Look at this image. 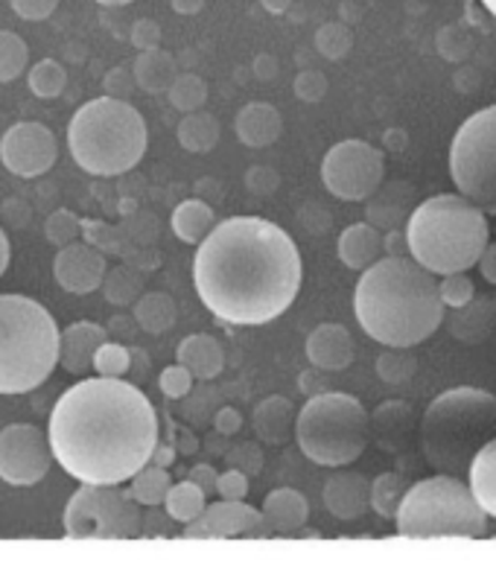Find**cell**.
<instances>
[{
  "mask_svg": "<svg viewBox=\"0 0 496 563\" xmlns=\"http://www.w3.org/2000/svg\"><path fill=\"white\" fill-rule=\"evenodd\" d=\"M298 245L261 217H231L208 231L194 257L202 303L225 324L261 328L280 319L301 289Z\"/></svg>",
  "mask_w": 496,
  "mask_h": 563,
  "instance_id": "obj_1",
  "label": "cell"
},
{
  "mask_svg": "<svg viewBox=\"0 0 496 563\" xmlns=\"http://www.w3.org/2000/svg\"><path fill=\"white\" fill-rule=\"evenodd\" d=\"M47 438L56 464L76 482L123 485L150 464L158 415L150 397L123 377L82 379L53 406Z\"/></svg>",
  "mask_w": 496,
  "mask_h": 563,
  "instance_id": "obj_2",
  "label": "cell"
},
{
  "mask_svg": "<svg viewBox=\"0 0 496 563\" xmlns=\"http://www.w3.org/2000/svg\"><path fill=\"white\" fill-rule=\"evenodd\" d=\"M354 312L362 330L383 347L427 342L444 324L438 280L412 257H379L362 272L354 289Z\"/></svg>",
  "mask_w": 496,
  "mask_h": 563,
  "instance_id": "obj_3",
  "label": "cell"
},
{
  "mask_svg": "<svg viewBox=\"0 0 496 563\" xmlns=\"http://www.w3.org/2000/svg\"><path fill=\"white\" fill-rule=\"evenodd\" d=\"M404 234L409 257L432 275L473 269L491 243L488 217L462 194H438L418 205Z\"/></svg>",
  "mask_w": 496,
  "mask_h": 563,
  "instance_id": "obj_4",
  "label": "cell"
},
{
  "mask_svg": "<svg viewBox=\"0 0 496 563\" xmlns=\"http://www.w3.org/2000/svg\"><path fill=\"white\" fill-rule=\"evenodd\" d=\"M146 120L129 100L97 97L68 123L70 158L91 176H123L146 155Z\"/></svg>",
  "mask_w": 496,
  "mask_h": 563,
  "instance_id": "obj_5",
  "label": "cell"
},
{
  "mask_svg": "<svg viewBox=\"0 0 496 563\" xmlns=\"http://www.w3.org/2000/svg\"><path fill=\"white\" fill-rule=\"evenodd\" d=\"M496 438V397L473 386L450 388L429 404L421 446L438 473L467 476L473 455Z\"/></svg>",
  "mask_w": 496,
  "mask_h": 563,
  "instance_id": "obj_6",
  "label": "cell"
},
{
  "mask_svg": "<svg viewBox=\"0 0 496 563\" xmlns=\"http://www.w3.org/2000/svg\"><path fill=\"white\" fill-rule=\"evenodd\" d=\"M59 324L26 295H0V395H26L59 365Z\"/></svg>",
  "mask_w": 496,
  "mask_h": 563,
  "instance_id": "obj_7",
  "label": "cell"
},
{
  "mask_svg": "<svg viewBox=\"0 0 496 563\" xmlns=\"http://www.w3.org/2000/svg\"><path fill=\"white\" fill-rule=\"evenodd\" d=\"M395 526L400 538H485L488 514L459 476L438 473L409 485Z\"/></svg>",
  "mask_w": 496,
  "mask_h": 563,
  "instance_id": "obj_8",
  "label": "cell"
},
{
  "mask_svg": "<svg viewBox=\"0 0 496 563\" xmlns=\"http://www.w3.org/2000/svg\"><path fill=\"white\" fill-rule=\"evenodd\" d=\"M295 441L301 453L319 467L354 464L371 441L365 406L342 391L312 395L295 418Z\"/></svg>",
  "mask_w": 496,
  "mask_h": 563,
  "instance_id": "obj_9",
  "label": "cell"
},
{
  "mask_svg": "<svg viewBox=\"0 0 496 563\" xmlns=\"http://www.w3.org/2000/svg\"><path fill=\"white\" fill-rule=\"evenodd\" d=\"M450 178L459 194L496 217V106L471 114L455 132Z\"/></svg>",
  "mask_w": 496,
  "mask_h": 563,
  "instance_id": "obj_10",
  "label": "cell"
},
{
  "mask_svg": "<svg viewBox=\"0 0 496 563\" xmlns=\"http://www.w3.org/2000/svg\"><path fill=\"white\" fill-rule=\"evenodd\" d=\"M62 522L74 540H135L143 531L137 503L118 485H82L65 505Z\"/></svg>",
  "mask_w": 496,
  "mask_h": 563,
  "instance_id": "obj_11",
  "label": "cell"
},
{
  "mask_svg": "<svg viewBox=\"0 0 496 563\" xmlns=\"http://www.w3.org/2000/svg\"><path fill=\"white\" fill-rule=\"evenodd\" d=\"M386 178V158L365 141H342L321 161V181L342 202H365Z\"/></svg>",
  "mask_w": 496,
  "mask_h": 563,
  "instance_id": "obj_12",
  "label": "cell"
},
{
  "mask_svg": "<svg viewBox=\"0 0 496 563\" xmlns=\"http://www.w3.org/2000/svg\"><path fill=\"white\" fill-rule=\"evenodd\" d=\"M53 464L51 438L35 423H9L0 429V482L12 488H33Z\"/></svg>",
  "mask_w": 496,
  "mask_h": 563,
  "instance_id": "obj_13",
  "label": "cell"
},
{
  "mask_svg": "<svg viewBox=\"0 0 496 563\" xmlns=\"http://www.w3.org/2000/svg\"><path fill=\"white\" fill-rule=\"evenodd\" d=\"M59 158V143L44 123H15L0 137V164L18 178H38Z\"/></svg>",
  "mask_w": 496,
  "mask_h": 563,
  "instance_id": "obj_14",
  "label": "cell"
},
{
  "mask_svg": "<svg viewBox=\"0 0 496 563\" xmlns=\"http://www.w3.org/2000/svg\"><path fill=\"white\" fill-rule=\"evenodd\" d=\"M181 538H272V529L269 522L263 520V514L245 499H219V503L205 505L202 517L185 522Z\"/></svg>",
  "mask_w": 496,
  "mask_h": 563,
  "instance_id": "obj_15",
  "label": "cell"
},
{
  "mask_svg": "<svg viewBox=\"0 0 496 563\" xmlns=\"http://www.w3.org/2000/svg\"><path fill=\"white\" fill-rule=\"evenodd\" d=\"M106 254L100 249H93L82 240H74V243L62 245L56 261H53V275H56V284L70 295H88L93 289H100L102 278H106Z\"/></svg>",
  "mask_w": 496,
  "mask_h": 563,
  "instance_id": "obj_16",
  "label": "cell"
},
{
  "mask_svg": "<svg viewBox=\"0 0 496 563\" xmlns=\"http://www.w3.org/2000/svg\"><path fill=\"white\" fill-rule=\"evenodd\" d=\"M324 505L342 522H351L368 511L371 482L362 473L337 467V473L324 482Z\"/></svg>",
  "mask_w": 496,
  "mask_h": 563,
  "instance_id": "obj_17",
  "label": "cell"
},
{
  "mask_svg": "<svg viewBox=\"0 0 496 563\" xmlns=\"http://www.w3.org/2000/svg\"><path fill=\"white\" fill-rule=\"evenodd\" d=\"M109 339V328L93 321H76L59 336V365L76 377L93 371V353Z\"/></svg>",
  "mask_w": 496,
  "mask_h": 563,
  "instance_id": "obj_18",
  "label": "cell"
},
{
  "mask_svg": "<svg viewBox=\"0 0 496 563\" xmlns=\"http://www.w3.org/2000/svg\"><path fill=\"white\" fill-rule=\"evenodd\" d=\"M307 360L319 371H345L354 362V339L342 324H319L307 336Z\"/></svg>",
  "mask_w": 496,
  "mask_h": 563,
  "instance_id": "obj_19",
  "label": "cell"
},
{
  "mask_svg": "<svg viewBox=\"0 0 496 563\" xmlns=\"http://www.w3.org/2000/svg\"><path fill=\"white\" fill-rule=\"evenodd\" d=\"M337 254L348 269L365 272L368 266H374L379 257H386L383 231H379L374 222H354V225H348L345 231H342V236H339Z\"/></svg>",
  "mask_w": 496,
  "mask_h": 563,
  "instance_id": "obj_20",
  "label": "cell"
},
{
  "mask_svg": "<svg viewBox=\"0 0 496 563\" xmlns=\"http://www.w3.org/2000/svg\"><path fill=\"white\" fill-rule=\"evenodd\" d=\"M261 514L269 522L272 534H295L310 520V503L304 499L301 490L275 488L263 499Z\"/></svg>",
  "mask_w": 496,
  "mask_h": 563,
  "instance_id": "obj_21",
  "label": "cell"
},
{
  "mask_svg": "<svg viewBox=\"0 0 496 563\" xmlns=\"http://www.w3.org/2000/svg\"><path fill=\"white\" fill-rule=\"evenodd\" d=\"M368 432L379 444V450L400 453L412 441V409L404 404H395V400L383 404L374 412V418H368Z\"/></svg>",
  "mask_w": 496,
  "mask_h": 563,
  "instance_id": "obj_22",
  "label": "cell"
},
{
  "mask_svg": "<svg viewBox=\"0 0 496 563\" xmlns=\"http://www.w3.org/2000/svg\"><path fill=\"white\" fill-rule=\"evenodd\" d=\"M236 137L252 150H263L280 137L284 120H280L278 109L269 102H249L240 114H236Z\"/></svg>",
  "mask_w": 496,
  "mask_h": 563,
  "instance_id": "obj_23",
  "label": "cell"
},
{
  "mask_svg": "<svg viewBox=\"0 0 496 563\" xmlns=\"http://www.w3.org/2000/svg\"><path fill=\"white\" fill-rule=\"evenodd\" d=\"M176 362H181L194 374V379L208 383V379H217L222 368H225V351L208 333H194V336L181 339V345L176 351Z\"/></svg>",
  "mask_w": 496,
  "mask_h": 563,
  "instance_id": "obj_24",
  "label": "cell"
},
{
  "mask_svg": "<svg viewBox=\"0 0 496 563\" xmlns=\"http://www.w3.org/2000/svg\"><path fill=\"white\" fill-rule=\"evenodd\" d=\"M295 418H298V412L286 397H266L254 409V432L272 446L286 444L295 435Z\"/></svg>",
  "mask_w": 496,
  "mask_h": 563,
  "instance_id": "obj_25",
  "label": "cell"
},
{
  "mask_svg": "<svg viewBox=\"0 0 496 563\" xmlns=\"http://www.w3.org/2000/svg\"><path fill=\"white\" fill-rule=\"evenodd\" d=\"M496 321L494 298L488 295H480L473 298L471 303H464L459 310H453V319H450V333L455 339H462L467 345H476L482 339L491 336V328Z\"/></svg>",
  "mask_w": 496,
  "mask_h": 563,
  "instance_id": "obj_26",
  "label": "cell"
},
{
  "mask_svg": "<svg viewBox=\"0 0 496 563\" xmlns=\"http://www.w3.org/2000/svg\"><path fill=\"white\" fill-rule=\"evenodd\" d=\"M467 488L482 511L496 520V438H491L488 444L473 455L467 467Z\"/></svg>",
  "mask_w": 496,
  "mask_h": 563,
  "instance_id": "obj_27",
  "label": "cell"
},
{
  "mask_svg": "<svg viewBox=\"0 0 496 563\" xmlns=\"http://www.w3.org/2000/svg\"><path fill=\"white\" fill-rule=\"evenodd\" d=\"M132 74H135V82L143 93H164L169 91V85L178 76V68L176 59L167 51L152 47V51L137 53Z\"/></svg>",
  "mask_w": 496,
  "mask_h": 563,
  "instance_id": "obj_28",
  "label": "cell"
},
{
  "mask_svg": "<svg viewBox=\"0 0 496 563\" xmlns=\"http://www.w3.org/2000/svg\"><path fill=\"white\" fill-rule=\"evenodd\" d=\"M132 307H135V324L150 336H161V333L176 328L178 310L176 301L167 292H141V298Z\"/></svg>",
  "mask_w": 496,
  "mask_h": 563,
  "instance_id": "obj_29",
  "label": "cell"
},
{
  "mask_svg": "<svg viewBox=\"0 0 496 563\" xmlns=\"http://www.w3.org/2000/svg\"><path fill=\"white\" fill-rule=\"evenodd\" d=\"M213 228V208L202 199H187L173 211V231L181 243L199 245Z\"/></svg>",
  "mask_w": 496,
  "mask_h": 563,
  "instance_id": "obj_30",
  "label": "cell"
},
{
  "mask_svg": "<svg viewBox=\"0 0 496 563\" xmlns=\"http://www.w3.org/2000/svg\"><path fill=\"white\" fill-rule=\"evenodd\" d=\"M178 143H181V150L196 152V155H202V152H211L213 146L219 143V120L208 111H190L181 118L176 132Z\"/></svg>",
  "mask_w": 496,
  "mask_h": 563,
  "instance_id": "obj_31",
  "label": "cell"
},
{
  "mask_svg": "<svg viewBox=\"0 0 496 563\" xmlns=\"http://www.w3.org/2000/svg\"><path fill=\"white\" fill-rule=\"evenodd\" d=\"M205 505H208V494H205L196 482H173L167 490V499H164V511L173 522H190L196 517H202Z\"/></svg>",
  "mask_w": 496,
  "mask_h": 563,
  "instance_id": "obj_32",
  "label": "cell"
},
{
  "mask_svg": "<svg viewBox=\"0 0 496 563\" xmlns=\"http://www.w3.org/2000/svg\"><path fill=\"white\" fill-rule=\"evenodd\" d=\"M129 482H132V488H129L132 499H135L137 505H146V508H158V505H164L169 485H173V479H169V467H161V464L152 462L143 464L141 471H137Z\"/></svg>",
  "mask_w": 496,
  "mask_h": 563,
  "instance_id": "obj_33",
  "label": "cell"
},
{
  "mask_svg": "<svg viewBox=\"0 0 496 563\" xmlns=\"http://www.w3.org/2000/svg\"><path fill=\"white\" fill-rule=\"evenodd\" d=\"M143 272L135 269V266H118V269L106 272L102 278V292H106V301L114 303V307H129L135 303L143 292Z\"/></svg>",
  "mask_w": 496,
  "mask_h": 563,
  "instance_id": "obj_34",
  "label": "cell"
},
{
  "mask_svg": "<svg viewBox=\"0 0 496 563\" xmlns=\"http://www.w3.org/2000/svg\"><path fill=\"white\" fill-rule=\"evenodd\" d=\"M406 490H409V482L400 476V473H383L377 479L371 482V508L386 517V520H395L397 508L404 503Z\"/></svg>",
  "mask_w": 496,
  "mask_h": 563,
  "instance_id": "obj_35",
  "label": "cell"
},
{
  "mask_svg": "<svg viewBox=\"0 0 496 563\" xmlns=\"http://www.w3.org/2000/svg\"><path fill=\"white\" fill-rule=\"evenodd\" d=\"M68 88V70L56 59H42L30 68V91L42 100H56Z\"/></svg>",
  "mask_w": 496,
  "mask_h": 563,
  "instance_id": "obj_36",
  "label": "cell"
},
{
  "mask_svg": "<svg viewBox=\"0 0 496 563\" xmlns=\"http://www.w3.org/2000/svg\"><path fill=\"white\" fill-rule=\"evenodd\" d=\"M169 102L173 109H178L181 114H190V111H199L208 100V85H205L202 76L196 74H178L169 85Z\"/></svg>",
  "mask_w": 496,
  "mask_h": 563,
  "instance_id": "obj_37",
  "label": "cell"
},
{
  "mask_svg": "<svg viewBox=\"0 0 496 563\" xmlns=\"http://www.w3.org/2000/svg\"><path fill=\"white\" fill-rule=\"evenodd\" d=\"M30 62V47L12 30H0V82H12L24 74Z\"/></svg>",
  "mask_w": 496,
  "mask_h": 563,
  "instance_id": "obj_38",
  "label": "cell"
},
{
  "mask_svg": "<svg viewBox=\"0 0 496 563\" xmlns=\"http://www.w3.org/2000/svg\"><path fill=\"white\" fill-rule=\"evenodd\" d=\"M93 371L100 374V377H126L129 371H132V351L126 345H120V342H102L93 353Z\"/></svg>",
  "mask_w": 496,
  "mask_h": 563,
  "instance_id": "obj_39",
  "label": "cell"
},
{
  "mask_svg": "<svg viewBox=\"0 0 496 563\" xmlns=\"http://www.w3.org/2000/svg\"><path fill=\"white\" fill-rule=\"evenodd\" d=\"M79 236H82V219L76 217L74 211H68V208L53 211L51 217H47V222H44V240L51 245H56V249L74 243Z\"/></svg>",
  "mask_w": 496,
  "mask_h": 563,
  "instance_id": "obj_40",
  "label": "cell"
},
{
  "mask_svg": "<svg viewBox=\"0 0 496 563\" xmlns=\"http://www.w3.org/2000/svg\"><path fill=\"white\" fill-rule=\"evenodd\" d=\"M438 295L444 310H459L464 303H471L476 298V284L467 278V272H453V275H441L438 280Z\"/></svg>",
  "mask_w": 496,
  "mask_h": 563,
  "instance_id": "obj_41",
  "label": "cell"
},
{
  "mask_svg": "<svg viewBox=\"0 0 496 563\" xmlns=\"http://www.w3.org/2000/svg\"><path fill=\"white\" fill-rule=\"evenodd\" d=\"M82 240L93 249H100L102 254L120 257V252H123V231L102 222V219H82Z\"/></svg>",
  "mask_w": 496,
  "mask_h": 563,
  "instance_id": "obj_42",
  "label": "cell"
},
{
  "mask_svg": "<svg viewBox=\"0 0 496 563\" xmlns=\"http://www.w3.org/2000/svg\"><path fill=\"white\" fill-rule=\"evenodd\" d=\"M194 383H196L194 374H190L181 362L164 368L158 377V388L169 397V400H181V397L190 395V391H194Z\"/></svg>",
  "mask_w": 496,
  "mask_h": 563,
  "instance_id": "obj_43",
  "label": "cell"
},
{
  "mask_svg": "<svg viewBox=\"0 0 496 563\" xmlns=\"http://www.w3.org/2000/svg\"><path fill=\"white\" fill-rule=\"evenodd\" d=\"M388 351L392 353H386L377 365L379 377L388 379V383H406V379L412 377V368H415L412 356L406 360L404 347H388Z\"/></svg>",
  "mask_w": 496,
  "mask_h": 563,
  "instance_id": "obj_44",
  "label": "cell"
},
{
  "mask_svg": "<svg viewBox=\"0 0 496 563\" xmlns=\"http://www.w3.org/2000/svg\"><path fill=\"white\" fill-rule=\"evenodd\" d=\"M102 88L109 97H118V100H129L132 93H135L137 82H135V74L129 65H120V68H111L102 79Z\"/></svg>",
  "mask_w": 496,
  "mask_h": 563,
  "instance_id": "obj_45",
  "label": "cell"
},
{
  "mask_svg": "<svg viewBox=\"0 0 496 563\" xmlns=\"http://www.w3.org/2000/svg\"><path fill=\"white\" fill-rule=\"evenodd\" d=\"M12 12L24 21H47L56 12L59 0H9Z\"/></svg>",
  "mask_w": 496,
  "mask_h": 563,
  "instance_id": "obj_46",
  "label": "cell"
},
{
  "mask_svg": "<svg viewBox=\"0 0 496 563\" xmlns=\"http://www.w3.org/2000/svg\"><path fill=\"white\" fill-rule=\"evenodd\" d=\"M217 494L222 499H245V494H249V476L243 471H236V467L219 473Z\"/></svg>",
  "mask_w": 496,
  "mask_h": 563,
  "instance_id": "obj_47",
  "label": "cell"
},
{
  "mask_svg": "<svg viewBox=\"0 0 496 563\" xmlns=\"http://www.w3.org/2000/svg\"><path fill=\"white\" fill-rule=\"evenodd\" d=\"M132 44L141 51H152V47H161V26L152 21V18H137L135 26H132Z\"/></svg>",
  "mask_w": 496,
  "mask_h": 563,
  "instance_id": "obj_48",
  "label": "cell"
},
{
  "mask_svg": "<svg viewBox=\"0 0 496 563\" xmlns=\"http://www.w3.org/2000/svg\"><path fill=\"white\" fill-rule=\"evenodd\" d=\"M187 479L196 482V485H199V488H202L205 494H208V496L217 494V479H219V473L213 471V464H196L194 471L187 473Z\"/></svg>",
  "mask_w": 496,
  "mask_h": 563,
  "instance_id": "obj_49",
  "label": "cell"
},
{
  "mask_svg": "<svg viewBox=\"0 0 496 563\" xmlns=\"http://www.w3.org/2000/svg\"><path fill=\"white\" fill-rule=\"evenodd\" d=\"M213 427H217L219 435H234V432H240V427H243V418H240L236 409L225 406V409H219L217 418H213Z\"/></svg>",
  "mask_w": 496,
  "mask_h": 563,
  "instance_id": "obj_50",
  "label": "cell"
},
{
  "mask_svg": "<svg viewBox=\"0 0 496 563\" xmlns=\"http://www.w3.org/2000/svg\"><path fill=\"white\" fill-rule=\"evenodd\" d=\"M476 266H480V275L488 284L496 286V245L488 243L485 245V252L480 254V261H476Z\"/></svg>",
  "mask_w": 496,
  "mask_h": 563,
  "instance_id": "obj_51",
  "label": "cell"
},
{
  "mask_svg": "<svg viewBox=\"0 0 496 563\" xmlns=\"http://www.w3.org/2000/svg\"><path fill=\"white\" fill-rule=\"evenodd\" d=\"M3 217H7L12 225H26V222H30V205L21 202V199H9V202L3 205Z\"/></svg>",
  "mask_w": 496,
  "mask_h": 563,
  "instance_id": "obj_52",
  "label": "cell"
},
{
  "mask_svg": "<svg viewBox=\"0 0 496 563\" xmlns=\"http://www.w3.org/2000/svg\"><path fill=\"white\" fill-rule=\"evenodd\" d=\"M383 249L392 257H409V243H406L404 231H392V234L383 236Z\"/></svg>",
  "mask_w": 496,
  "mask_h": 563,
  "instance_id": "obj_53",
  "label": "cell"
},
{
  "mask_svg": "<svg viewBox=\"0 0 496 563\" xmlns=\"http://www.w3.org/2000/svg\"><path fill=\"white\" fill-rule=\"evenodd\" d=\"M176 455H178V450H176V444H173V441H167V444L164 446H155V453H152V459L150 462L152 464H161V467H169V464L176 462Z\"/></svg>",
  "mask_w": 496,
  "mask_h": 563,
  "instance_id": "obj_54",
  "label": "cell"
},
{
  "mask_svg": "<svg viewBox=\"0 0 496 563\" xmlns=\"http://www.w3.org/2000/svg\"><path fill=\"white\" fill-rule=\"evenodd\" d=\"M129 351H132V371H135V374H141V377H146V368H150V356H146L141 347H129ZM132 371H129V374H132Z\"/></svg>",
  "mask_w": 496,
  "mask_h": 563,
  "instance_id": "obj_55",
  "label": "cell"
},
{
  "mask_svg": "<svg viewBox=\"0 0 496 563\" xmlns=\"http://www.w3.org/2000/svg\"><path fill=\"white\" fill-rule=\"evenodd\" d=\"M9 257H12V249H9V236H7V231L0 228V275L9 269Z\"/></svg>",
  "mask_w": 496,
  "mask_h": 563,
  "instance_id": "obj_56",
  "label": "cell"
},
{
  "mask_svg": "<svg viewBox=\"0 0 496 563\" xmlns=\"http://www.w3.org/2000/svg\"><path fill=\"white\" fill-rule=\"evenodd\" d=\"M205 7V0H173V9L176 12H181V15H194V12H199V9Z\"/></svg>",
  "mask_w": 496,
  "mask_h": 563,
  "instance_id": "obj_57",
  "label": "cell"
},
{
  "mask_svg": "<svg viewBox=\"0 0 496 563\" xmlns=\"http://www.w3.org/2000/svg\"><path fill=\"white\" fill-rule=\"evenodd\" d=\"M176 450L178 453H196V450H199V441H196V435L194 432H181V441H178L176 444Z\"/></svg>",
  "mask_w": 496,
  "mask_h": 563,
  "instance_id": "obj_58",
  "label": "cell"
},
{
  "mask_svg": "<svg viewBox=\"0 0 496 563\" xmlns=\"http://www.w3.org/2000/svg\"><path fill=\"white\" fill-rule=\"evenodd\" d=\"M286 3H289V0H263V7L272 9V12H280V9H286Z\"/></svg>",
  "mask_w": 496,
  "mask_h": 563,
  "instance_id": "obj_59",
  "label": "cell"
},
{
  "mask_svg": "<svg viewBox=\"0 0 496 563\" xmlns=\"http://www.w3.org/2000/svg\"><path fill=\"white\" fill-rule=\"evenodd\" d=\"M100 7H129L132 0H97Z\"/></svg>",
  "mask_w": 496,
  "mask_h": 563,
  "instance_id": "obj_60",
  "label": "cell"
},
{
  "mask_svg": "<svg viewBox=\"0 0 496 563\" xmlns=\"http://www.w3.org/2000/svg\"><path fill=\"white\" fill-rule=\"evenodd\" d=\"M480 3H482V7H485V9H488L491 15L496 18V0H480Z\"/></svg>",
  "mask_w": 496,
  "mask_h": 563,
  "instance_id": "obj_61",
  "label": "cell"
},
{
  "mask_svg": "<svg viewBox=\"0 0 496 563\" xmlns=\"http://www.w3.org/2000/svg\"><path fill=\"white\" fill-rule=\"evenodd\" d=\"M494 310H496V295H494Z\"/></svg>",
  "mask_w": 496,
  "mask_h": 563,
  "instance_id": "obj_62",
  "label": "cell"
}]
</instances>
